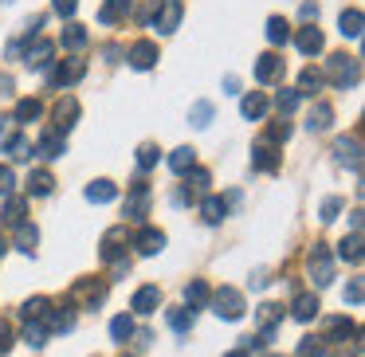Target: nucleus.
<instances>
[{
	"instance_id": "nucleus-1",
	"label": "nucleus",
	"mask_w": 365,
	"mask_h": 357,
	"mask_svg": "<svg viewBox=\"0 0 365 357\" xmlns=\"http://www.w3.org/2000/svg\"><path fill=\"white\" fill-rule=\"evenodd\" d=\"M322 79L334 83L338 90H354L357 83H361V59H357V56H346V51H338V56L326 59Z\"/></svg>"
},
{
	"instance_id": "nucleus-2",
	"label": "nucleus",
	"mask_w": 365,
	"mask_h": 357,
	"mask_svg": "<svg viewBox=\"0 0 365 357\" xmlns=\"http://www.w3.org/2000/svg\"><path fill=\"white\" fill-rule=\"evenodd\" d=\"M106 299V279H95V275H83L79 283L67 291V306H103Z\"/></svg>"
},
{
	"instance_id": "nucleus-3",
	"label": "nucleus",
	"mask_w": 365,
	"mask_h": 357,
	"mask_svg": "<svg viewBox=\"0 0 365 357\" xmlns=\"http://www.w3.org/2000/svg\"><path fill=\"white\" fill-rule=\"evenodd\" d=\"M307 275H310L314 286H330L334 283V255H330L326 244H314L307 252Z\"/></svg>"
},
{
	"instance_id": "nucleus-4",
	"label": "nucleus",
	"mask_w": 365,
	"mask_h": 357,
	"mask_svg": "<svg viewBox=\"0 0 365 357\" xmlns=\"http://www.w3.org/2000/svg\"><path fill=\"white\" fill-rule=\"evenodd\" d=\"M79 114H83L79 98H75V95H63L56 106H51V134L67 138V134L75 130V122H79Z\"/></svg>"
},
{
	"instance_id": "nucleus-5",
	"label": "nucleus",
	"mask_w": 365,
	"mask_h": 357,
	"mask_svg": "<svg viewBox=\"0 0 365 357\" xmlns=\"http://www.w3.org/2000/svg\"><path fill=\"white\" fill-rule=\"evenodd\" d=\"M216 306V314L224 318V322H236V318H244V294L236 291V286H220V291H212V299H208Z\"/></svg>"
},
{
	"instance_id": "nucleus-6",
	"label": "nucleus",
	"mask_w": 365,
	"mask_h": 357,
	"mask_svg": "<svg viewBox=\"0 0 365 357\" xmlns=\"http://www.w3.org/2000/svg\"><path fill=\"white\" fill-rule=\"evenodd\" d=\"M150 185L145 181H134L130 185V192H126V220H134V224H142L145 216H150Z\"/></svg>"
},
{
	"instance_id": "nucleus-7",
	"label": "nucleus",
	"mask_w": 365,
	"mask_h": 357,
	"mask_svg": "<svg viewBox=\"0 0 365 357\" xmlns=\"http://www.w3.org/2000/svg\"><path fill=\"white\" fill-rule=\"evenodd\" d=\"M334 161L346 165L349 173H361V138H357V134L338 138V142H334Z\"/></svg>"
},
{
	"instance_id": "nucleus-8",
	"label": "nucleus",
	"mask_w": 365,
	"mask_h": 357,
	"mask_svg": "<svg viewBox=\"0 0 365 357\" xmlns=\"http://www.w3.org/2000/svg\"><path fill=\"white\" fill-rule=\"evenodd\" d=\"M103 263H122V259H130L126 255V224H118V228H106V236H103Z\"/></svg>"
},
{
	"instance_id": "nucleus-9",
	"label": "nucleus",
	"mask_w": 365,
	"mask_h": 357,
	"mask_svg": "<svg viewBox=\"0 0 365 357\" xmlns=\"http://www.w3.org/2000/svg\"><path fill=\"white\" fill-rule=\"evenodd\" d=\"M158 43L153 40H138V43H130V51H126V63L134 67V71H150V67H158Z\"/></svg>"
},
{
	"instance_id": "nucleus-10",
	"label": "nucleus",
	"mask_w": 365,
	"mask_h": 357,
	"mask_svg": "<svg viewBox=\"0 0 365 357\" xmlns=\"http://www.w3.org/2000/svg\"><path fill=\"white\" fill-rule=\"evenodd\" d=\"M177 24H181V0H165V4L153 12V24L150 28H158V36H173Z\"/></svg>"
},
{
	"instance_id": "nucleus-11",
	"label": "nucleus",
	"mask_w": 365,
	"mask_h": 357,
	"mask_svg": "<svg viewBox=\"0 0 365 357\" xmlns=\"http://www.w3.org/2000/svg\"><path fill=\"white\" fill-rule=\"evenodd\" d=\"M83 75H87V63H83V59H67V63H59L56 67V71H51V87H75V83H79L83 79Z\"/></svg>"
},
{
	"instance_id": "nucleus-12",
	"label": "nucleus",
	"mask_w": 365,
	"mask_h": 357,
	"mask_svg": "<svg viewBox=\"0 0 365 357\" xmlns=\"http://www.w3.org/2000/svg\"><path fill=\"white\" fill-rule=\"evenodd\" d=\"M318 310H322V302H318L314 291H302L291 299V318L294 322H310V318H318Z\"/></svg>"
},
{
	"instance_id": "nucleus-13",
	"label": "nucleus",
	"mask_w": 365,
	"mask_h": 357,
	"mask_svg": "<svg viewBox=\"0 0 365 357\" xmlns=\"http://www.w3.org/2000/svg\"><path fill=\"white\" fill-rule=\"evenodd\" d=\"M252 165H255V169H263V173H275V169L283 165V153H279V145L259 142V145L252 150Z\"/></svg>"
},
{
	"instance_id": "nucleus-14",
	"label": "nucleus",
	"mask_w": 365,
	"mask_h": 357,
	"mask_svg": "<svg viewBox=\"0 0 365 357\" xmlns=\"http://www.w3.org/2000/svg\"><path fill=\"white\" fill-rule=\"evenodd\" d=\"M294 48H299V51H302V56H307V59H314L318 51L326 48V36L318 32L314 24H307V28H299V36H294Z\"/></svg>"
},
{
	"instance_id": "nucleus-15",
	"label": "nucleus",
	"mask_w": 365,
	"mask_h": 357,
	"mask_svg": "<svg viewBox=\"0 0 365 357\" xmlns=\"http://www.w3.org/2000/svg\"><path fill=\"white\" fill-rule=\"evenodd\" d=\"M51 56H56V43L51 40H36L24 48V63L32 67V71H43V67L51 63Z\"/></svg>"
},
{
	"instance_id": "nucleus-16",
	"label": "nucleus",
	"mask_w": 365,
	"mask_h": 357,
	"mask_svg": "<svg viewBox=\"0 0 365 357\" xmlns=\"http://www.w3.org/2000/svg\"><path fill=\"white\" fill-rule=\"evenodd\" d=\"M43 330H48V333H67V330H75V306H51L48 318H43Z\"/></svg>"
},
{
	"instance_id": "nucleus-17",
	"label": "nucleus",
	"mask_w": 365,
	"mask_h": 357,
	"mask_svg": "<svg viewBox=\"0 0 365 357\" xmlns=\"http://www.w3.org/2000/svg\"><path fill=\"white\" fill-rule=\"evenodd\" d=\"M134 247H138V255H158V252H165V232L161 228H142L134 236Z\"/></svg>"
},
{
	"instance_id": "nucleus-18",
	"label": "nucleus",
	"mask_w": 365,
	"mask_h": 357,
	"mask_svg": "<svg viewBox=\"0 0 365 357\" xmlns=\"http://www.w3.org/2000/svg\"><path fill=\"white\" fill-rule=\"evenodd\" d=\"M158 306H161L158 286H138L134 299H130V310H138V314H158Z\"/></svg>"
},
{
	"instance_id": "nucleus-19",
	"label": "nucleus",
	"mask_w": 365,
	"mask_h": 357,
	"mask_svg": "<svg viewBox=\"0 0 365 357\" xmlns=\"http://www.w3.org/2000/svg\"><path fill=\"white\" fill-rule=\"evenodd\" d=\"M267 95L263 90H252V95H244V103H240V114H244L247 122H263L267 118Z\"/></svg>"
},
{
	"instance_id": "nucleus-20",
	"label": "nucleus",
	"mask_w": 365,
	"mask_h": 357,
	"mask_svg": "<svg viewBox=\"0 0 365 357\" xmlns=\"http://www.w3.org/2000/svg\"><path fill=\"white\" fill-rule=\"evenodd\" d=\"M279 75H283V59H279L275 51L259 56V63H255V83H275Z\"/></svg>"
},
{
	"instance_id": "nucleus-21",
	"label": "nucleus",
	"mask_w": 365,
	"mask_h": 357,
	"mask_svg": "<svg viewBox=\"0 0 365 357\" xmlns=\"http://www.w3.org/2000/svg\"><path fill=\"white\" fill-rule=\"evenodd\" d=\"M24 212H28V200L24 197H9L4 208H0V224H4V228H16V224H24Z\"/></svg>"
},
{
	"instance_id": "nucleus-22",
	"label": "nucleus",
	"mask_w": 365,
	"mask_h": 357,
	"mask_svg": "<svg viewBox=\"0 0 365 357\" xmlns=\"http://www.w3.org/2000/svg\"><path fill=\"white\" fill-rule=\"evenodd\" d=\"M330 126H334V106L330 103H314V110H310V118H307V130L310 134H326Z\"/></svg>"
},
{
	"instance_id": "nucleus-23",
	"label": "nucleus",
	"mask_w": 365,
	"mask_h": 357,
	"mask_svg": "<svg viewBox=\"0 0 365 357\" xmlns=\"http://www.w3.org/2000/svg\"><path fill=\"white\" fill-rule=\"evenodd\" d=\"M36 153L40 157H48V161H56V157H63L67 153V138H59V134H40V142H36Z\"/></svg>"
},
{
	"instance_id": "nucleus-24",
	"label": "nucleus",
	"mask_w": 365,
	"mask_h": 357,
	"mask_svg": "<svg viewBox=\"0 0 365 357\" xmlns=\"http://www.w3.org/2000/svg\"><path fill=\"white\" fill-rule=\"evenodd\" d=\"M114 197H118V185L106 181V177H98V181L87 185V200H91V205H110Z\"/></svg>"
},
{
	"instance_id": "nucleus-25",
	"label": "nucleus",
	"mask_w": 365,
	"mask_h": 357,
	"mask_svg": "<svg viewBox=\"0 0 365 357\" xmlns=\"http://www.w3.org/2000/svg\"><path fill=\"white\" fill-rule=\"evenodd\" d=\"M322 71H318V67H302V75H299V90H294V95L299 98H314L318 90H322Z\"/></svg>"
},
{
	"instance_id": "nucleus-26",
	"label": "nucleus",
	"mask_w": 365,
	"mask_h": 357,
	"mask_svg": "<svg viewBox=\"0 0 365 357\" xmlns=\"http://www.w3.org/2000/svg\"><path fill=\"white\" fill-rule=\"evenodd\" d=\"M192 165H197V150H192V145H177V150L169 153V169H173L177 177H185Z\"/></svg>"
},
{
	"instance_id": "nucleus-27",
	"label": "nucleus",
	"mask_w": 365,
	"mask_h": 357,
	"mask_svg": "<svg viewBox=\"0 0 365 357\" xmlns=\"http://www.w3.org/2000/svg\"><path fill=\"white\" fill-rule=\"evenodd\" d=\"M361 24H365L361 9H341V16H338V32H341V36L357 40V36H361Z\"/></svg>"
},
{
	"instance_id": "nucleus-28",
	"label": "nucleus",
	"mask_w": 365,
	"mask_h": 357,
	"mask_svg": "<svg viewBox=\"0 0 365 357\" xmlns=\"http://www.w3.org/2000/svg\"><path fill=\"white\" fill-rule=\"evenodd\" d=\"M208 299H212V291H208L205 279H192L189 286H185V306L197 310V306H208Z\"/></svg>"
},
{
	"instance_id": "nucleus-29",
	"label": "nucleus",
	"mask_w": 365,
	"mask_h": 357,
	"mask_svg": "<svg viewBox=\"0 0 365 357\" xmlns=\"http://www.w3.org/2000/svg\"><path fill=\"white\" fill-rule=\"evenodd\" d=\"M126 16H130V0H106L98 9V24H118Z\"/></svg>"
},
{
	"instance_id": "nucleus-30",
	"label": "nucleus",
	"mask_w": 365,
	"mask_h": 357,
	"mask_svg": "<svg viewBox=\"0 0 365 357\" xmlns=\"http://www.w3.org/2000/svg\"><path fill=\"white\" fill-rule=\"evenodd\" d=\"M48 310H51V299L36 294V299H28L24 306H20V318H24V322H43V318H48Z\"/></svg>"
},
{
	"instance_id": "nucleus-31",
	"label": "nucleus",
	"mask_w": 365,
	"mask_h": 357,
	"mask_svg": "<svg viewBox=\"0 0 365 357\" xmlns=\"http://www.w3.org/2000/svg\"><path fill=\"white\" fill-rule=\"evenodd\" d=\"M346 338H357V326L349 322V318H330L322 341H346Z\"/></svg>"
},
{
	"instance_id": "nucleus-32",
	"label": "nucleus",
	"mask_w": 365,
	"mask_h": 357,
	"mask_svg": "<svg viewBox=\"0 0 365 357\" xmlns=\"http://www.w3.org/2000/svg\"><path fill=\"white\" fill-rule=\"evenodd\" d=\"M200 216H205V224H220L224 216H228V200L224 197H205L200 200Z\"/></svg>"
},
{
	"instance_id": "nucleus-33",
	"label": "nucleus",
	"mask_w": 365,
	"mask_h": 357,
	"mask_svg": "<svg viewBox=\"0 0 365 357\" xmlns=\"http://www.w3.org/2000/svg\"><path fill=\"white\" fill-rule=\"evenodd\" d=\"M338 259L361 263V232H349V236L341 239V244H338Z\"/></svg>"
},
{
	"instance_id": "nucleus-34",
	"label": "nucleus",
	"mask_w": 365,
	"mask_h": 357,
	"mask_svg": "<svg viewBox=\"0 0 365 357\" xmlns=\"http://www.w3.org/2000/svg\"><path fill=\"white\" fill-rule=\"evenodd\" d=\"M43 114V106L36 103V98H20L16 110H12V118H16V126H28V122H36Z\"/></svg>"
},
{
	"instance_id": "nucleus-35",
	"label": "nucleus",
	"mask_w": 365,
	"mask_h": 357,
	"mask_svg": "<svg viewBox=\"0 0 365 357\" xmlns=\"http://www.w3.org/2000/svg\"><path fill=\"white\" fill-rule=\"evenodd\" d=\"M36 244H40V228H36V224H16V247H20V252H28V255H32L36 252Z\"/></svg>"
},
{
	"instance_id": "nucleus-36",
	"label": "nucleus",
	"mask_w": 365,
	"mask_h": 357,
	"mask_svg": "<svg viewBox=\"0 0 365 357\" xmlns=\"http://www.w3.org/2000/svg\"><path fill=\"white\" fill-rule=\"evenodd\" d=\"M165 318H169V326H173L177 333H189V330H192V322H197V310H189V306H173Z\"/></svg>"
},
{
	"instance_id": "nucleus-37",
	"label": "nucleus",
	"mask_w": 365,
	"mask_h": 357,
	"mask_svg": "<svg viewBox=\"0 0 365 357\" xmlns=\"http://www.w3.org/2000/svg\"><path fill=\"white\" fill-rule=\"evenodd\" d=\"M87 43H91V36H87V28H83V24H67L63 28V48L67 51H83Z\"/></svg>"
},
{
	"instance_id": "nucleus-38",
	"label": "nucleus",
	"mask_w": 365,
	"mask_h": 357,
	"mask_svg": "<svg viewBox=\"0 0 365 357\" xmlns=\"http://www.w3.org/2000/svg\"><path fill=\"white\" fill-rule=\"evenodd\" d=\"M51 189H56V177H51L48 169H36V173L28 177V192H32V197H48Z\"/></svg>"
},
{
	"instance_id": "nucleus-39",
	"label": "nucleus",
	"mask_w": 365,
	"mask_h": 357,
	"mask_svg": "<svg viewBox=\"0 0 365 357\" xmlns=\"http://www.w3.org/2000/svg\"><path fill=\"white\" fill-rule=\"evenodd\" d=\"M287 40H291V24H287L283 16H271L267 20V43L279 48V43H287Z\"/></svg>"
},
{
	"instance_id": "nucleus-40",
	"label": "nucleus",
	"mask_w": 365,
	"mask_h": 357,
	"mask_svg": "<svg viewBox=\"0 0 365 357\" xmlns=\"http://www.w3.org/2000/svg\"><path fill=\"white\" fill-rule=\"evenodd\" d=\"M158 161H161L158 142H142V145H138V169H142V173H150V169L158 165Z\"/></svg>"
},
{
	"instance_id": "nucleus-41",
	"label": "nucleus",
	"mask_w": 365,
	"mask_h": 357,
	"mask_svg": "<svg viewBox=\"0 0 365 357\" xmlns=\"http://www.w3.org/2000/svg\"><path fill=\"white\" fill-rule=\"evenodd\" d=\"M283 318V306H275V302H263L259 306V326H263V338H271V330H275V322Z\"/></svg>"
},
{
	"instance_id": "nucleus-42",
	"label": "nucleus",
	"mask_w": 365,
	"mask_h": 357,
	"mask_svg": "<svg viewBox=\"0 0 365 357\" xmlns=\"http://www.w3.org/2000/svg\"><path fill=\"white\" fill-rule=\"evenodd\" d=\"M24 341L32 349H43L48 346V330H43V322H24Z\"/></svg>"
},
{
	"instance_id": "nucleus-43",
	"label": "nucleus",
	"mask_w": 365,
	"mask_h": 357,
	"mask_svg": "<svg viewBox=\"0 0 365 357\" xmlns=\"http://www.w3.org/2000/svg\"><path fill=\"white\" fill-rule=\"evenodd\" d=\"M185 177H189V189L192 192H205L208 185H212V173H208V169H200V165H192ZM192 192H189V197H192Z\"/></svg>"
},
{
	"instance_id": "nucleus-44",
	"label": "nucleus",
	"mask_w": 365,
	"mask_h": 357,
	"mask_svg": "<svg viewBox=\"0 0 365 357\" xmlns=\"http://www.w3.org/2000/svg\"><path fill=\"white\" fill-rule=\"evenodd\" d=\"M189 122L197 130H205L208 122H212V103H192V110H189Z\"/></svg>"
},
{
	"instance_id": "nucleus-45",
	"label": "nucleus",
	"mask_w": 365,
	"mask_h": 357,
	"mask_svg": "<svg viewBox=\"0 0 365 357\" xmlns=\"http://www.w3.org/2000/svg\"><path fill=\"white\" fill-rule=\"evenodd\" d=\"M287 138H291V122L283 118V122H271V130L263 134V142H271V145H283Z\"/></svg>"
},
{
	"instance_id": "nucleus-46",
	"label": "nucleus",
	"mask_w": 365,
	"mask_h": 357,
	"mask_svg": "<svg viewBox=\"0 0 365 357\" xmlns=\"http://www.w3.org/2000/svg\"><path fill=\"white\" fill-rule=\"evenodd\" d=\"M4 150H9V157L12 161H24V157H32V142H28V138H12V142L9 145H4Z\"/></svg>"
},
{
	"instance_id": "nucleus-47",
	"label": "nucleus",
	"mask_w": 365,
	"mask_h": 357,
	"mask_svg": "<svg viewBox=\"0 0 365 357\" xmlns=\"http://www.w3.org/2000/svg\"><path fill=\"white\" fill-rule=\"evenodd\" d=\"M110 338H114V341H126V338H134V322H130L126 314H118V318L110 322Z\"/></svg>"
},
{
	"instance_id": "nucleus-48",
	"label": "nucleus",
	"mask_w": 365,
	"mask_h": 357,
	"mask_svg": "<svg viewBox=\"0 0 365 357\" xmlns=\"http://www.w3.org/2000/svg\"><path fill=\"white\" fill-rule=\"evenodd\" d=\"M322 353H326L322 338H302L299 349H294V357H322Z\"/></svg>"
},
{
	"instance_id": "nucleus-49",
	"label": "nucleus",
	"mask_w": 365,
	"mask_h": 357,
	"mask_svg": "<svg viewBox=\"0 0 365 357\" xmlns=\"http://www.w3.org/2000/svg\"><path fill=\"white\" fill-rule=\"evenodd\" d=\"M275 106H279V114H283V118H287V114H294V106H299V95H294V90H279V95H275Z\"/></svg>"
},
{
	"instance_id": "nucleus-50",
	"label": "nucleus",
	"mask_w": 365,
	"mask_h": 357,
	"mask_svg": "<svg viewBox=\"0 0 365 357\" xmlns=\"http://www.w3.org/2000/svg\"><path fill=\"white\" fill-rule=\"evenodd\" d=\"M361 299H365V283L361 279H349L346 283V302L349 306H361Z\"/></svg>"
},
{
	"instance_id": "nucleus-51",
	"label": "nucleus",
	"mask_w": 365,
	"mask_h": 357,
	"mask_svg": "<svg viewBox=\"0 0 365 357\" xmlns=\"http://www.w3.org/2000/svg\"><path fill=\"white\" fill-rule=\"evenodd\" d=\"M338 212H341V197H326L322 200V224L338 220Z\"/></svg>"
},
{
	"instance_id": "nucleus-52",
	"label": "nucleus",
	"mask_w": 365,
	"mask_h": 357,
	"mask_svg": "<svg viewBox=\"0 0 365 357\" xmlns=\"http://www.w3.org/2000/svg\"><path fill=\"white\" fill-rule=\"evenodd\" d=\"M12 185H16L12 165H0V192H4V197H12Z\"/></svg>"
},
{
	"instance_id": "nucleus-53",
	"label": "nucleus",
	"mask_w": 365,
	"mask_h": 357,
	"mask_svg": "<svg viewBox=\"0 0 365 357\" xmlns=\"http://www.w3.org/2000/svg\"><path fill=\"white\" fill-rule=\"evenodd\" d=\"M51 9H56L63 20H71V16H75V9H79V0H51Z\"/></svg>"
},
{
	"instance_id": "nucleus-54",
	"label": "nucleus",
	"mask_w": 365,
	"mask_h": 357,
	"mask_svg": "<svg viewBox=\"0 0 365 357\" xmlns=\"http://www.w3.org/2000/svg\"><path fill=\"white\" fill-rule=\"evenodd\" d=\"M12 341H16V338H12V326L4 322V318H0V353H9Z\"/></svg>"
},
{
	"instance_id": "nucleus-55",
	"label": "nucleus",
	"mask_w": 365,
	"mask_h": 357,
	"mask_svg": "<svg viewBox=\"0 0 365 357\" xmlns=\"http://www.w3.org/2000/svg\"><path fill=\"white\" fill-rule=\"evenodd\" d=\"M299 16H302V24H310V20L318 24V4H302V12H299Z\"/></svg>"
},
{
	"instance_id": "nucleus-56",
	"label": "nucleus",
	"mask_w": 365,
	"mask_h": 357,
	"mask_svg": "<svg viewBox=\"0 0 365 357\" xmlns=\"http://www.w3.org/2000/svg\"><path fill=\"white\" fill-rule=\"evenodd\" d=\"M12 95V75H0V98Z\"/></svg>"
},
{
	"instance_id": "nucleus-57",
	"label": "nucleus",
	"mask_w": 365,
	"mask_h": 357,
	"mask_svg": "<svg viewBox=\"0 0 365 357\" xmlns=\"http://www.w3.org/2000/svg\"><path fill=\"white\" fill-rule=\"evenodd\" d=\"M224 90H228V95H240V79H236V75H228V79H224Z\"/></svg>"
},
{
	"instance_id": "nucleus-58",
	"label": "nucleus",
	"mask_w": 365,
	"mask_h": 357,
	"mask_svg": "<svg viewBox=\"0 0 365 357\" xmlns=\"http://www.w3.org/2000/svg\"><path fill=\"white\" fill-rule=\"evenodd\" d=\"M103 56L110 59V63H118V56H122V51H118V48H114V43H110V48H103Z\"/></svg>"
},
{
	"instance_id": "nucleus-59",
	"label": "nucleus",
	"mask_w": 365,
	"mask_h": 357,
	"mask_svg": "<svg viewBox=\"0 0 365 357\" xmlns=\"http://www.w3.org/2000/svg\"><path fill=\"white\" fill-rule=\"evenodd\" d=\"M224 357H247V349H232V353H224Z\"/></svg>"
},
{
	"instance_id": "nucleus-60",
	"label": "nucleus",
	"mask_w": 365,
	"mask_h": 357,
	"mask_svg": "<svg viewBox=\"0 0 365 357\" xmlns=\"http://www.w3.org/2000/svg\"><path fill=\"white\" fill-rule=\"evenodd\" d=\"M4 252H9V244H4V236H0V255H4Z\"/></svg>"
},
{
	"instance_id": "nucleus-61",
	"label": "nucleus",
	"mask_w": 365,
	"mask_h": 357,
	"mask_svg": "<svg viewBox=\"0 0 365 357\" xmlns=\"http://www.w3.org/2000/svg\"><path fill=\"white\" fill-rule=\"evenodd\" d=\"M263 357H283V353H263Z\"/></svg>"
},
{
	"instance_id": "nucleus-62",
	"label": "nucleus",
	"mask_w": 365,
	"mask_h": 357,
	"mask_svg": "<svg viewBox=\"0 0 365 357\" xmlns=\"http://www.w3.org/2000/svg\"><path fill=\"white\" fill-rule=\"evenodd\" d=\"M334 357H346V353H334ZM354 357H357V353H354Z\"/></svg>"
},
{
	"instance_id": "nucleus-63",
	"label": "nucleus",
	"mask_w": 365,
	"mask_h": 357,
	"mask_svg": "<svg viewBox=\"0 0 365 357\" xmlns=\"http://www.w3.org/2000/svg\"><path fill=\"white\" fill-rule=\"evenodd\" d=\"M122 357H134V353H122Z\"/></svg>"
}]
</instances>
